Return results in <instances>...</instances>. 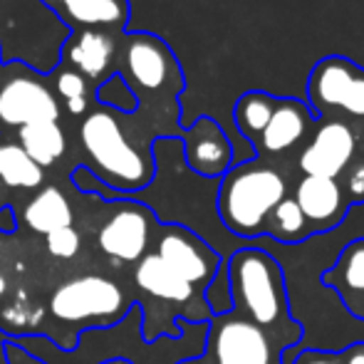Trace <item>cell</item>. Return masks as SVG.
<instances>
[{"label": "cell", "mask_w": 364, "mask_h": 364, "mask_svg": "<svg viewBox=\"0 0 364 364\" xmlns=\"http://www.w3.org/2000/svg\"><path fill=\"white\" fill-rule=\"evenodd\" d=\"M117 208L97 233V245L117 263H139L151 243L156 216L136 198H114Z\"/></svg>", "instance_id": "cell-8"}, {"label": "cell", "mask_w": 364, "mask_h": 364, "mask_svg": "<svg viewBox=\"0 0 364 364\" xmlns=\"http://www.w3.org/2000/svg\"><path fill=\"white\" fill-rule=\"evenodd\" d=\"M127 292L105 275H82L58 285L50 297V312L65 325L109 327L132 310Z\"/></svg>", "instance_id": "cell-4"}, {"label": "cell", "mask_w": 364, "mask_h": 364, "mask_svg": "<svg viewBox=\"0 0 364 364\" xmlns=\"http://www.w3.org/2000/svg\"><path fill=\"white\" fill-rule=\"evenodd\" d=\"M347 186H345V196L347 201L352 203H364V154L360 151V144H357L355 159L347 166Z\"/></svg>", "instance_id": "cell-27"}, {"label": "cell", "mask_w": 364, "mask_h": 364, "mask_svg": "<svg viewBox=\"0 0 364 364\" xmlns=\"http://www.w3.org/2000/svg\"><path fill=\"white\" fill-rule=\"evenodd\" d=\"M80 144L87 156L85 166L73 171V183L85 193L105 198L134 196L154 181L156 164L151 151H141L112 109H92L82 119Z\"/></svg>", "instance_id": "cell-1"}, {"label": "cell", "mask_w": 364, "mask_h": 364, "mask_svg": "<svg viewBox=\"0 0 364 364\" xmlns=\"http://www.w3.org/2000/svg\"><path fill=\"white\" fill-rule=\"evenodd\" d=\"M63 60L85 80L100 85L114 75L117 40L105 30H80L75 35H68Z\"/></svg>", "instance_id": "cell-14"}, {"label": "cell", "mask_w": 364, "mask_h": 364, "mask_svg": "<svg viewBox=\"0 0 364 364\" xmlns=\"http://www.w3.org/2000/svg\"><path fill=\"white\" fill-rule=\"evenodd\" d=\"M297 362L300 364H347L342 355H325V352H305Z\"/></svg>", "instance_id": "cell-29"}, {"label": "cell", "mask_w": 364, "mask_h": 364, "mask_svg": "<svg viewBox=\"0 0 364 364\" xmlns=\"http://www.w3.org/2000/svg\"><path fill=\"white\" fill-rule=\"evenodd\" d=\"M288 196V183L273 166L260 161L233 164L220 176L218 216L230 233L240 238H258L275 206Z\"/></svg>", "instance_id": "cell-3"}, {"label": "cell", "mask_w": 364, "mask_h": 364, "mask_svg": "<svg viewBox=\"0 0 364 364\" xmlns=\"http://www.w3.org/2000/svg\"><path fill=\"white\" fill-rule=\"evenodd\" d=\"M325 285L340 292L347 307L355 297H364V238L342 250L335 268L325 273Z\"/></svg>", "instance_id": "cell-20"}, {"label": "cell", "mask_w": 364, "mask_h": 364, "mask_svg": "<svg viewBox=\"0 0 364 364\" xmlns=\"http://www.w3.org/2000/svg\"><path fill=\"white\" fill-rule=\"evenodd\" d=\"M275 100L278 97L268 95V92L253 90L240 95V100L235 102V109H233L235 127H238V132L248 141L260 139V134H263L265 124H268L270 114L275 109Z\"/></svg>", "instance_id": "cell-22"}, {"label": "cell", "mask_w": 364, "mask_h": 364, "mask_svg": "<svg viewBox=\"0 0 364 364\" xmlns=\"http://www.w3.org/2000/svg\"><path fill=\"white\" fill-rule=\"evenodd\" d=\"M315 119L310 114V107L300 100H275V109L265 124L260 139L255 141L265 154H285L295 149L307 132L312 129Z\"/></svg>", "instance_id": "cell-15"}, {"label": "cell", "mask_w": 364, "mask_h": 364, "mask_svg": "<svg viewBox=\"0 0 364 364\" xmlns=\"http://www.w3.org/2000/svg\"><path fill=\"white\" fill-rule=\"evenodd\" d=\"M307 97L317 119L364 124V68L340 55L320 60L307 77Z\"/></svg>", "instance_id": "cell-5"}, {"label": "cell", "mask_w": 364, "mask_h": 364, "mask_svg": "<svg viewBox=\"0 0 364 364\" xmlns=\"http://www.w3.org/2000/svg\"><path fill=\"white\" fill-rule=\"evenodd\" d=\"M0 70H3V60H0Z\"/></svg>", "instance_id": "cell-34"}, {"label": "cell", "mask_w": 364, "mask_h": 364, "mask_svg": "<svg viewBox=\"0 0 364 364\" xmlns=\"http://www.w3.org/2000/svg\"><path fill=\"white\" fill-rule=\"evenodd\" d=\"M95 102L105 109L117 112V114H136V109H139V100H136L134 90L122 80L119 73L107 77L105 82L95 87Z\"/></svg>", "instance_id": "cell-25"}, {"label": "cell", "mask_w": 364, "mask_h": 364, "mask_svg": "<svg viewBox=\"0 0 364 364\" xmlns=\"http://www.w3.org/2000/svg\"><path fill=\"white\" fill-rule=\"evenodd\" d=\"M45 168H40L28 154L23 151L20 144L13 141H0V183L8 188H23V191H33V188L43 186Z\"/></svg>", "instance_id": "cell-21"}, {"label": "cell", "mask_w": 364, "mask_h": 364, "mask_svg": "<svg viewBox=\"0 0 364 364\" xmlns=\"http://www.w3.org/2000/svg\"><path fill=\"white\" fill-rule=\"evenodd\" d=\"M102 364H129L127 360H112V362H102Z\"/></svg>", "instance_id": "cell-32"}, {"label": "cell", "mask_w": 364, "mask_h": 364, "mask_svg": "<svg viewBox=\"0 0 364 364\" xmlns=\"http://www.w3.org/2000/svg\"><path fill=\"white\" fill-rule=\"evenodd\" d=\"M45 8H53L65 23L82 30H124L129 20L127 0H40Z\"/></svg>", "instance_id": "cell-16"}, {"label": "cell", "mask_w": 364, "mask_h": 364, "mask_svg": "<svg viewBox=\"0 0 364 364\" xmlns=\"http://www.w3.org/2000/svg\"><path fill=\"white\" fill-rule=\"evenodd\" d=\"M119 75L134 90L136 100L146 97H168L176 102L183 90V75L176 55L161 38L151 33H129L122 45Z\"/></svg>", "instance_id": "cell-6"}, {"label": "cell", "mask_w": 364, "mask_h": 364, "mask_svg": "<svg viewBox=\"0 0 364 364\" xmlns=\"http://www.w3.org/2000/svg\"><path fill=\"white\" fill-rule=\"evenodd\" d=\"M18 144L40 168H48L63 159L68 139L58 122H38L18 129Z\"/></svg>", "instance_id": "cell-19"}, {"label": "cell", "mask_w": 364, "mask_h": 364, "mask_svg": "<svg viewBox=\"0 0 364 364\" xmlns=\"http://www.w3.org/2000/svg\"><path fill=\"white\" fill-rule=\"evenodd\" d=\"M181 364H203L201 360H188V362H181Z\"/></svg>", "instance_id": "cell-33"}, {"label": "cell", "mask_w": 364, "mask_h": 364, "mask_svg": "<svg viewBox=\"0 0 364 364\" xmlns=\"http://www.w3.org/2000/svg\"><path fill=\"white\" fill-rule=\"evenodd\" d=\"M38 122H60V102L38 70L5 63L0 70V127L23 129Z\"/></svg>", "instance_id": "cell-7"}, {"label": "cell", "mask_w": 364, "mask_h": 364, "mask_svg": "<svg viewBox=\"0 0 364 364\" xmlns=\"http://www.w3.org/2000/svg\"><path fill=\"white\" fill-rule=\"evenodd\" d=\"M265 233L273 235L278 243H300V240H305L310 235V225H307L295 198L285 196L270 211L268 223H265Z\"/></svg>", "instance_id": "cell-23"}, {"label": "cell", "mask_w": 364, "mask_h": 364, "mask_svg": "<svg viewBox=\"0 0 364 364\" xmlns=\"http://www.w3.org/2000/svg\"><path fill=\"white\" fill-rule=\"evenodd\" d=\"M48 238V253L53 255V258L58 260H70L75 258L77 253H80V233L75 230V225H65V228H58L53 230V233L45 235Z\"/></svg>", "instance_id": "cell-26"}, {"label": "cell", "mask_w": 364, "mask_h": 364, "mask_svg": "<svg viewBox=\"0 0 364 364\" xmlns=\"http://www.w3.org/2000/svg\"><path fill=\"white\" fill-rule=\"evenodd\" d=\"M75 213L70 206L68 196L58 186H45L30 198L25 206V225L35 233H53L65 225H73Z\"/></svg>", "instance_id": "cell-18"}, {"label": "cell", "mask_w": 364, "mask_h": 364, "mask_svg": "<svg viewBox=\"0 0 364 364\" xmlns=\"http://www.w3.org/2000/svg\"><path fill=\"white\" fill-rule=\"evenodd\" d=\"M5 357H8L5 364H48L45 360H40V357H35L30 350L18 347L15 342H5Z\"/></svg>", "instance_id": "cell-28"}, {"label": "cell", "mask_w": 364, "mask_h": 364, "mask_svg": "<svg viewBox=\"0 0 364 364\" xmlns=\"http://www.w3.org/2000/svg\"><path fill=\"white\" fill-rule=\"evenodd\" d=\"M230 302L240 317L258 325L273 340L283 330L300 337V327L292 322L285 292V275L280 263L260 248H243L233 253L225 265Z\"/></svg>", "instance_id": "cell-2"}, {"label": "cell", "mask_w": 364, "mask_h": 364, "mask_svg": "<svg viewBox=\"0 0 364 364\" xmlns=\"http://www.w3.org/2000/svg\"><path fill=\"white\" fill-rule=\"evenodd\" d=\"M5 292H8V280H5V275L0 273V300H3Z\"/></svg>", "instance_id": "cell-31"}, {"label": "cell", "mask_w": 364, "mask_h": 364, "mask_svg": "<svg viewBox=\"0 0 364 364\" xmlns=\"http://www.w3.org/2000/svg\"><path fill=\"white\" fill-rule=\"evenodd\" d=\"M357 144L355 127L340 119H320L297 159V166L305 176L340 178L355 159Z\"/></svg>", "instance_id": "cell-11"}, {"label": "cell", "mask_w": 364, "mask_h": 364, "mask_svg": "<svg viewBox=\"0 0 364 364\" xmlns=\"http://www.w3.org/2000/svg\"><path fill=\"white\" fill-rule=\"evenodd\" d=\"M53 92L58 100H65L70 114H87L90 109V85L73 68L53 70Z\"/></svg>", "instance_id": "cell-24"}, {"label": "cell", "mask_w": 364, "mask_h": 364, "mask_svg": "<svg viewBox=\"0 0 364 364\" xmlns=\"http://www.w3.org/2000/svg\"><path fill=\"white\" fill-rule=\"evenodd\" d=\"M178 136L183 141V161L198 176L220 178L233 166L235 149L223 127L211 117H198Z\"/></svg>", "instance_id": "cell-12"}, {"label": "cell", "mask_w": 364, "mask_h": 364, "mask_svg": "<svg viewBox=\"0 0 364 364\" xmlns=\"http://www.w3.org/2000/svg\"><path fill=\"white\" fill-rule=\"evenodd\" d=\"M134 283L146 295L156 297V300L176 302V305H186L196 297V288L181 280L156 253H146L144 258L136 263L134 268Z\"/></svg>", "instance_id": "cell-17"}, {"label": "cell", "mask_w": 364, "mask_h": 364, "mask_svg": "<svg viewBox=\"0 0 364 364\" xmlns=\"http://www.w3.org/2000/svg\"><path fill=\"white\" fill-rule=\"evenodd\" d=\"M292 198H295L307 225H310V233L335 228L345 220L347 211H350L345 188L337 178L302 176Z\"/></svg>", "instance_id": "cell-13"}, {"label": "cell", "mask_w": 364, "mask_h": 364, "mask_svg": "<svg viewBox=\"0 0 364 364\" xmlns=\"http://www.w3.org/2000/svg\"><path fill=\"white\" fill-rule=\"evenodd\" d=\"M206 355L213 364H270L273 340L240 315H216L208 325Z\"/></svg>", "instance_id": "cell-10"}, {"label": "cell", "mask_w": 364, "mask_h": 364, "mask_svg": "<svg viewBox=\"0 0 364 364\" xmlns=\"http://www.w3.org/2000/svg\"><path fill=\"white\" fill-rule=\"evenodd\" d=\"M156 255L191 288L206 290L220 270L218 253L193 230L176 223H166L159 228Z\"/></svg>", "instance_id": "cell-9"}, {"label": "cell", "mask_w": 364, "mask_h": 364, "mask_svg": "<svg viewBox=\"0 0 364 364\" xmlns=\"http://www.w3.org/2000/svg\"><path fill=\"white\" fill-rule=\"evenodd\" d=\"M18 230V218H15V211L10 206L0 208V233H15Z\"/></svg>", "instance_id": "cell-30"}]
</instances>
